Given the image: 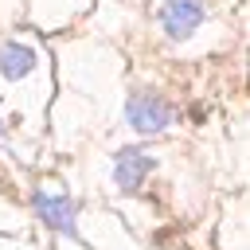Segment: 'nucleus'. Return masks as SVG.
<instances>
[{"label":"nucleus","mask_w":250,"mask_h":250,"mask_svg":"<svg viewBox=\"0 0 250 250\" xmlns=\"http://www.w3.org/2000/svg\"><path fill=\"white\" fill-rule=\"evenodd\" d=\"M125 121L141 133V137H156L172 125V105L160 98V94H148V90H133L125 98Z\"/></svg>","instance_id":"f257e3e1"},{"label":"nucleus","mask_w":250,"mask_h":250,"mask_svg":"<svg viewBox=\"0 0 250 250\" xmlns=\"http://www.w3.org/2000/svg\"><path fill=\"white\" fill-rule=\"evenodd\" d=\"M31 207H35V215L43 219V227H51L55 234H62V238H78V203L66 195V191H51V188H39L35 195H31Z\"/></svg>","instance_id":"f03ea898"},{"label":"nucleus","mask_w":250,"mask_h":250,"mask_svg":"<svg viewBox=\"0 0 250 250\" xmlns=\"http://www.w3.org/2000/svg\"><path fill=\"white\" fill-rule=\"evenodd\" d=\"M152 168H156V156H148L145 148H121L113 156V184L121 191H141Z\"/></svg>","instance_id":"7ed1b4c3"},{"label":"nucleus","mask_w":250,"mask_h":250,"mask_svg":"<svg viewBox=\"0 0 250 250\" xmlns=\"http://www.w3.org/2000/svg\"><path fill=\"white\" fill-rule=\"evenodd\" d=\"M203 16H207L203 0H164V8H160V23H164L168 39H188L203 23Z\"/></svg>","instance_id":"20e7f679"},{"label":"nucleus","mask_w":250,"mask_h":250,"mask_svg":"<svg viewBox=\"0 0 250 250\" xmlns=\"http://www.w3.org/2000/svg\"><path fill=\"white\" fill-rule=\"evenodd\" d=\"M35 70V51L27 47V43H16V39H8V43H0V74L4 78H27Z\"/></svg>","instance_id":"39448f33"},{"label":"nucleus","mask_w":250,"mask_h":250,"mask_svg":"<svg viewBox=\"0 0 250 250\" xmlns=\"http://www.w3.org/2000/svg\"><path fill=\"white\" fill-rule=\"evenodd\" d=\"M4 141H8V133H4V125H0V145H4Z\"/></svg>","instance_id":"423d86ee"}]
</instances>
